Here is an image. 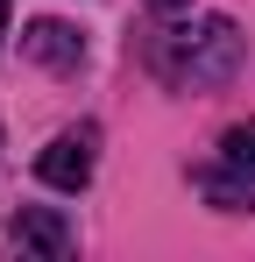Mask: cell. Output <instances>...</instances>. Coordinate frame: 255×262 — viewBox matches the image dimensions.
<instances>
[{
	"mask_svg": "<svg viewBox=\"0 0 255 262\" xmlns=\"http://www.w3.org/2000/svg\"><path fill=\"white\" fill-rule=\"evenodd\" d=\"M220 170H234V177H248V184H255V121L227 128V142H220Z\"/></svg>",
	"mask_w": 255,
	"mask_h": 262,
	"instance_id": "cell-5",
	"label": "cell"
},
{
	"mask_svg": "<svg viewBox=\"0 0 255 262\" xmlns=\"http://www.w3.org/2000/svg\"><path fill=\"white\" fill-rule=\"evenodd\" d=\"M22 50H29L36 64L78 71V57H85V36H78V29H64V21H36V29H22Z\"/></svg>",
	"mask_w": 255,
	"mask_h": 262,
	"instance_id": "cell-4",
	"label": "cell"
},
{
	"mask_svg": "<svg viewBox=\"0 0 255 262\" xmlns=\"http://www.w3.org/2000/svg\"><path fill=\"white\" fill-rule=\"evenodd\" d=\"M149 64H156V78H163L170 92H206V85H227V78L241 71V29H234L227 14L177 21V29H163V36H156Z\"/></svg>",
	"mask_w": 255,
	"mask_h": 262,
	"instance_id": "cell-1",
	"label": "cell"
},
{
	"mask_svg": "<svg viewBox=\"0 0 255 262\" xmlns=\"http://www.w3.org/2000/svg\"><path fill=\"white\" fill-rule=\"evenodd\" d=\"M14 248H22V255H71V227H64V213L22 206V220H14Z\"/></svg>",
	"mask_w": 255,
	"mask_h": 262,
	"instance_id": "cell-3",
	"label": "cell"
},
{
	"mask_svg": "<svg viewBox=\"0 0 255 262\" xmlns=\"http://www.w3.org/2000/svg\"><path fill=\"white\" fill-rule=\"evenodd\" d=\"M0 36H7V0H0Z\"/></svg>",
	"mask_w": 255,
	"mask_h": 262,
	"instance_id": "cell-7",
	"label": "cell"
},
{
	"mask_svg": "<svg viewBox=\"0 0 255 262\" xmlns=\"http://www.w3.org/2000/svg\"><path fill=\"white\" fill-rule=\"evenodd\" d=\"M92 163H99V128L78 121V128H64V135L36 156V177L57 184V191H85V184H92Z\"/></svg>",
	"mask_w": 255,
	"mask_h": 262,
	"instance_id": "cell-2",
	"label": "cell"
},
{
	"mask_svg": "<svg viewBox=\"0 0 255 262\" xmlns=\"http://www.w3.org/2000/svg\"><path fill=\"white\" fill-rule=\"evenodd\" d=\"M149 7H156V14H177V7H192V0H149Z\"/></svg>",
	"mask_w": 255,
	"mask_h": 262,
	"instance_id": "cell-6",
	"label": "cell"
}]
</instances>
